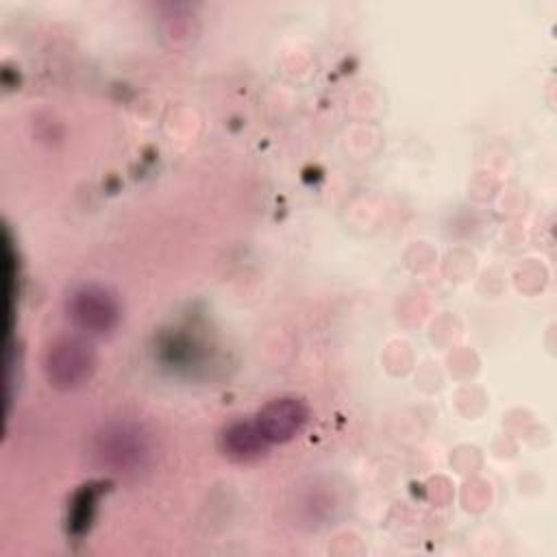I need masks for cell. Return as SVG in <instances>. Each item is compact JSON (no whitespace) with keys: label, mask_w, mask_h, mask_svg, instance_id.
<instances>
[{"label":"cell","mask_w":557,"mask_h":557,"mask_svg":"<svg viewBox=\"0 0 557 557\" xmlns=\"http://www.w3.org/2000/svg\"><path fill=\"white\" fill-rule=\"evenodd\" d=\"M263 437L272 444H285L294 440L309 420V407L298 396H278L265 403L255 416Z\"/></svg>","instance_id":"obj_4"},{"label":"cell","mask_w":557,"mask_h":557,"mask_svg":"<svg viewBox=\"0 0 557 557\" xmlns=\"http://www.w3.org/2000/svg\"><path fill=\"white\" fill-rule=\"evenodd\" d=\"M91 455L109 472L135 474L148 466L152 444L141 424L131 420L109 422L96 433Z\"/></svg>","instance_id":"obj_1"},{"label":"cell","mask_w":557,"mask_h":557,"mask_svg":"<svg viewBox=\"0 0 557 557\" xmlns=\"http://www.w3.org/2000/svg\"><path fill=\"white\" fill-rule=\"evenodd\" d=\"M67 320L78 333L96 337L111 333L120 322V302L115 294L98 283L76 285L65 298Z\"/></svg>","instance_id":"obj_3"},{"label":"cell","mask_w":557,"mask_h":557,"mask_svg":"<svg viewBox=\"0 0 557 557\" xmlns=\"http://www.w3.org/2000/svg\"><path fill=\"white\" fill-rule=\"evenodd\" d=\"M220 448L228 459L246 463V461L261 459L268 453L270 442L263 437L255 418L250 420L242 418V420L228 422L220 431Z\"/></svg>","instance_id":"obj_5"},{"label":"cell","mask_w":557,"mask_h":557,"mask_svg":"<svg viewBox=\"0 0 557 557\" xmlns=\"http://www.w3.org/2000/svg\"><path fill=\"white\" fill-rule=\"evenodd\" d=\"M96 370V352L85 335H61L44 355V372L59 389L83 387Z\"/></svg>","instance_id":"obj_2"}]
</instances>
